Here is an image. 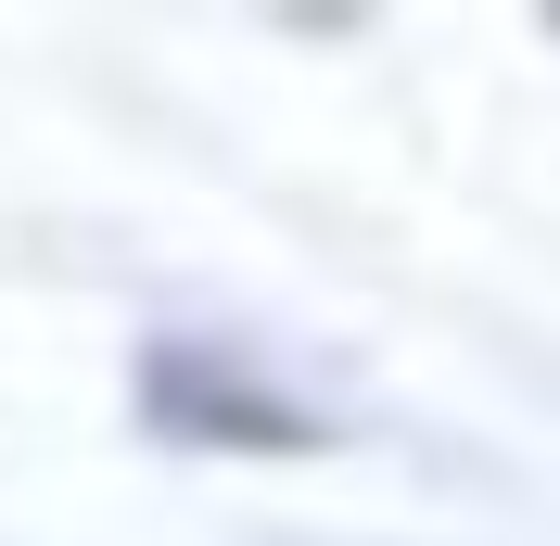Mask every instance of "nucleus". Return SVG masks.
<instances>
[{"label":"nucleus","instance_id":"obj_1","mask_svg":"<svg viewBox=\"0 0 560 546\" xmlns=\"http://www.w3.org/2000/svg\"><path fill=\"white\" fill-rule=\"evenodd\" d=\"M140 419L166 444H217V458H306L331 432L306 394H280L268 369L217 356V343H153L140 356Z\"/></svg>","mask_w":560,"mask_h":546}]
</instances>
